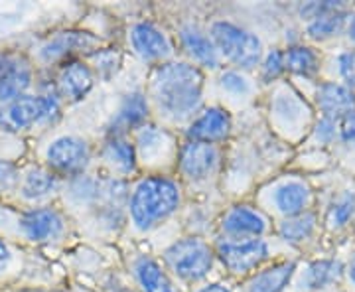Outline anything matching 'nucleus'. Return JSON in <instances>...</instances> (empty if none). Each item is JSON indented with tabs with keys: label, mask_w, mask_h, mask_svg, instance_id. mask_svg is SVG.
Instances as JSON below:
<instances>
[{
	"label": "nucleus",
	"mask_w": 355,
	"mask_h": 292,
	"mask_svg": "<svg viewBox=\"0 0 355 292\" xmlns=\"http://www.w3.org/2000/svg\"><path fill=\"white\" fill-rule=\"evenodd\" d=\"M203 76L190 64H168L160 67L154 81V97L166 113L188 117L202 101Z\"/></svg>",
	"instance_id": "1"
},
{
	"label": "nucleus",
	"mask_w": 355,
	"mask_h": 292,
	"mask_svg": "<svg viewBox=\"0 0 355 292\" xmlns=\"http://www.w3.org/2000/svg\"><path fill=\"white\" fill-rule=\"evenodd\" d=\"M180 203V190L172 180L154 176L137 186L130 202V216L139 229H150L170 216Z\"/></svg>",
	"instance_id": "2"
},
{
	"label": "nucleus",
	"mask_w": 355,
	"mask_h": 292,
	"mask_svg": "<svg viewBox=\"0 0 355 292\" xmlns=\"http://www.w3.org/2000/svg\"><path fill=\"white\" fill-rule=\"evenodd\" d=\"M211 38L217 50L241 67H253L263 55L261 40L231 22H216L211 26Z\"/></svg>",
	"instance_id": "3"
},
{
	"label": "nucleus",
	"mask_w": 355,
	"mask_h": 292,
	"mask_svg": "<svg viewBox=\"0 0 355 292\" xmlns=\"http://www.w3.org/2000/svg\"><path fill=\"white\" fill-rule=\"evenodd\" d=\"M166 261L178 277L198 280L205 277L214 263L211 249L198 237H186L176 241L166 251Z\"/></svg>",
	"instance_id": "4"
},
{
	"label": "nucleus",
	"mask_w": 355,
	"mask_h": 292,
	"mask_svg": "<svg viewBox=\"0 0 355 292\" xmlns=\"http://www.w3.org/2000/svg\"><path fill=\"white\" fill-rule=\"evenodd\" d=\"M89 162V148L76 137L53 140L48 148V164L60 174H81Z\"/></svg>",
	"instance_id": "5"
},
{
	"label": "nucleus",
	"mask_w": 355,
	"mask_h": 292,
	"mask_svg": "<svg viewBox=\"0 0 355 292\" xmlns=\"http://www.w3.org/2000/svg\"><path fill=\"white\" fill-rule=\"evenodd\" d=\"M219 257L223 265L233 273H247L259 267L268 257V245L263 239L251 241H225L219 245Z\"/></svg>",
	"instance_id": "6"
},
{
	"label": "nucleus",
	"mask_w": 355,
	"mask_h": 292,
	"mask_svg": "<svg viewBox=\"0 0 355 292\" xmlns=\"http://www.w3.org/2000/svg\"><path fill=\"white\" fill-rule=\"evenodd\" d=\"M316 105L324 119L340 121L355 113V93L340 81H322L316 87Z\"/></svg>",
	"instance_id": "7"
},
{
	"label": "nucleus",
	"mask_w": 355,
	"mask_h": 292,
	"mask_svg": "<svg viewBox=\"0 0 355 292\" xmlns=\"http://www.w3.org/2000/svg\"><path fill=\"white\" fill-rule=\"evenodd\" d=\"M216 164L217 151L214 148V144L198 142V140H190L188 144H184L180 154V166L186 176H190L191 180L207 178Z\"/></svg>",
	"instance_id": "8"
},
{
	"label": "nucleus",
	"mask_w": 355,
	"mask_h": 292,
	"mask_svg": "<svg viewBox=\"0 0 355 292\" xmlns=\"http://www.w3.org/2000/svg\"><path fill=\"white\" fill-rule=\"evenodd\" d=\"M42 121V101L40 97L22 95L14 101L6 103L0 109V127L6 130H22Z\"/></svg>",
	"instance_id": "9"
},
{
	"label": "nucleus",
	"mask_w": 355,
	"mask_h": 292,
	"mask_svg": "<svg viewBox=\"0 0 355 292\" xmlns=\"http://www.w3.org/2000/svg\"><path fill=\"white\" fill-rule=\"evenodd\" d=\"M275 203L280 214L286 217L300 216L310 212L312 205V190L304 180H288L280 184L275 191Z\"/></svg>",
	"instance_id": "10"
},
{
	"label": "nucleus",
	"mask_w": 355,
	"mask_h": 292,
	"mask_svg": "<svg viewBox=\"0 0 355 292\" xmlns=\"http://www.w3.org/2000/svg\"><path fill=\"white\" fill-rule=\"evenodd\" d=\"M20 225L32 241H48L62 233L64 219L53 209H32L22 217Z\"/></svg>",
	"instance_id": "11"
},
{
	"label": "nucleus",
	"mask_w": 355,
	"mask_h": 292,
	"mask_svg": "<svg viewBox=\"0 0 355 292\" xmlns=\"http://www.w3.org/2000/svg\"><path fill=\"white\" fill-rule=\"evenodd\" d=\"M229 128H231V117L227 111L223 109H209L191 123L190 135L191 140H198V142H216L227 137Z\"/></svg>",
	"instance_id": "12"
},
{
	"label": "nucleus",
	"mask_w": 355,
	"mask_h": 292,
	"mask_svg": "<svg viewBox=\"0 0 355 292\" xmlns=\"http://www.w3.org/2000/svg\"><path fill=\"white\" fill-rule=\"evenodd\" d=\"M132 46L144 60H162L170 53V42L164 34L148 22H140L132 28Z\"/></svg>",
	"instance_id": "13"
},
{
	"label": "nucleus",
	"mask_w": 355,
	"mask_h": 292,
	"mask_svg": "<svg viewBox=\"0 0 355 292\" xmlns=\"http://www.w3.org/2000/svg\"><path fill=\"white\" fill-rule=\"evenodd\" d=\"M60 93L69 101H79L93 87V74L83 62H69L60 71Z\"/></svg>",
	"instance_id": "14"
},
{
	"label": "nucleus",
	"mask_w": 355,
	"mask_h": 292,
	"mask_svg": "<svg viewBox=\"0 0 355 292\" xmlns=\"http://www.w3.org/2000/svg\"><path fill=\"white\" fill-rule=\"evenodd\" d=\"M223 229L229 235H237V237H243V235L259 237L266 231V219L257 209H251L247 205H239V207H233L225 216Z\"/></svg>",
	"instance_id": "15"
},
{
	"label": "nucleus",
	"mask_w": 355,
	"mask_h": 292,
	"mask_svg": "<svg viewBox=\"0 0 355 292\" xmlns=\"http://www.w3.org/2000/svg\"><path fill=\"white\" fill-rule=\"evenodd\" d=\"M345 275V265L338 259H320L310 263L304 273L306 291H324Z\"/></svg>",
	"instance_id": "16"
},
{
	"label": "nucleus",
	"mask_w": 355,
	"mask_h": 292,
	"mask_svg": "<svg viewBox=\"0 0 355 292\" xmlns=\"http://www.w3.org/2000/svg\"><path fill=\"white\" fill-rule=\"evenodd\" d=\"M349 16L352 12L347 10V6L342 10H334L324 16H318L314 20L306 22V36L312 42H328V40L336 38L342 32H345Z\"/></svg>",
	"instance_id": "17"
},
{
	"label": "nucleus",
	"mask_w": 355,
	"mask_h": 292,
	"mask_svg": "<svg viewBox=\"0 0 355 292\" xmlns=\"http://www.w3.org/2000/svg\"><path fill=\"white\" fill-rule=\"evenodd\" d=\"M95 44H97V38H93L91 34H85V32H62L42 48V58L48 62L60 60L71 51L93 48Z\"/></svg>",
	"instance_id": "18"
},
{
	"label": "nucleus",
	"mask_w": 355,
	"mask_h": 292,
	"mask_svg": "<svg viewBox=\"0 0 355 292\" xmlns=\"http://www.w3.org/2000/svg\"><path fill=\"white\" fill-rule=\"evenodd\" d=\"M294 273H296L294 261L279 263L253 277V280L249 282V292H282L291 284Z\"/></svg>",
	"instance_id": "19"
},
{
	"label": "nucleus",
	"mask_w": 355,
	"mask_h": 292,
	"mask_svg": "<svg viewBox=\"0 0 355 292\" xmlns=\"http://www.w3.org/2000/svg\"><path fill=\"white\" fill-rule=\"evenodd\" d=\"M30 81H32L30 67L14 60L12 64L0 74V101L10 103L18 97H22V93L28 89Z\"/></svg>",
	"instance_id": "20"
},
{
	"label": "nucleus",
	"mask_w": 355,
	"mask_h": 292,
	"mask_svg": "<svg viewBox=\"0 0 355 292\" xmlns=\"http://www.w3.org/2000/svg\"><path fill=\"white\" fill-rule=\"evenodd\" d=\"M284 60H286V71H292L296 76L314 79L320 74L322 60L318 51L310 46H292L284 51Z\"/></svg>",
	"instance_id": "21"
},
{
	"label": "nucleus",
	"mask_w": 355,
	"mask_h": 292,
	"mask_svg": "<svg viewBox=\"0 0 355 292\" xmlns=\"http://www.w3.org/2000/svg\"><path fill=\"white\" fill-rule=\"evenodd\" d=\"M182 42L186 46V50L190 51V55H193V60H198L200 64L216 67L217 65V51L216 44L207 38L203 32H200L193 26H186L182 28Z\"/></svg>",
	"instance_id": "22"
},
{
	"label": "nucleus",
	"mask_w": 355,
	"mask_h": 292,
	"mask_svg": "<svg viewBox=\"0 0 355 292\" xmlns=\"http://www.w3.org/2000/svg\"><path fill=\"white\" fill-rule=\"evenodd\" d=\"M318 227V217L314 212H306L300 216L286 217L282 223H280L279 233L280 237L286 243L292 245H300V243L312 239V235L316 233Z\"/></svg>",
	"instance_id": "23"
},
{
	"label": "nucleus",
	"mask_w": 355,
	"mask_h": 292,
	"mask_svg": "<svg viewBox=\"0 0 355 292\" xmlns=\"http://www.w3.org/2000/svg\"><path fill=\"white\" fill-rule=\"evenodd\" d=\"M135 270H137L139 282L146 292H176L172 282L162 273V268L158 267L153 259H148V257L139 259Z\"/></svg>",
	"instance_id": "24"
},
{
	"label": "nucleus",
	"mask_w": 355,
	"mask_h": 292,
	"mask_svg": "<svg viewBox=\"0 0 355 292\" xmlns=\"http://www.w3.org/2000/svg\"><path fill=\"white\" fill-rule=\"evenodd\" d=\"M355 219V191L345 190L338 194L331 200L328 214H326V223L331 229L347 227Z\"/></svg>",
	"instance_id": "25"
},
{
	"label": "nucleus",
	"mask_w": 355,
	"mask_h": 292,
	"mask_svg": "<svg viewBox=\"0 0 355 292\" xmlns=\"http://www.w3.org/2000/svg\"><path fill=\"white\" fill-rule=\"evenodd\" d=\"M146 113H148V105L144 101V97L140 93H132L123 103L119 117H116V123L125 128L139 127L140 123L146 119Z\"/></svg>",
	"instance_id": "26"
},
{
	"label": "nucleus",
	"mask_w": 355,
	"mask_h": 292,
	"mask_svg": "<svg viewBox=\"0 0 355 292\" xmlns=\"http://www.w3.org/2000/svg\"><path fill=\"white\" fill-rule=\"evenodd\" d=\"M107 156L109 160L119 166L123 172H132L137 166V153L135 146L123 137H114L107 144Z\"/></svg>",
	"instance_id": "27"
},
{
	"label": "nucleus",
	"mask_w": 355,
	"mask_h": 292,
	"mask_svg": "<svg viewBox=\"0 0 355 292\" xmlns=\"http://www.w3.org/2000/svg\"><path fill=\"white\" fill-rule=\"evenodd\" d=\"M55 188V176L44 170H32L24 180L22 186V194L28 200H36V198H44L48 196L51 190Z\"/></svg>",
	"instance_id": "28"
},
{
	"label": "nucleus",
	"mask_w": 355,
	"mask_h": 292,
	"mask_svg": "<svg viewBox=\"0 0 355 292\" xmlns=\"http://www.w3.org/2000/svg\"><path fill=\"white\" fill-rule=\"evenodd\" d=\"M342 8H345L343 2H331V0H328V2H304V4H300L298 12L302 16V20L310 22L318 16H324V14L334 12V10H342Z\"/></svg>",
	"instance_id": "29"
},
{
	"label": "nucleus",
	"mask_w": 355,
	"mask_h": 292,
	"mask_svg": "<svg viewBox=\"0 0 355 292\" xmlns=\"http://www.w3.org/2000/svg\"><path fill=\"white\" fill-rule=\"evenodd\" d=\"M338 71H340L343 85H347L355 93V48L342 51L338 55Z\"/></svg>",
	"instance_id": "30"
},
{
	"label": "nucleus",
	"mask_w": 355,
	"mask_h": 292,
	"mask_svg": "<svg viewBox=\"0 0 355 292\" xmlns=\"http://www.w3.org/2000/svg\"><path fill=\"white\" fill-rule=\"evenodd\" d=\"M286 71V60H284V51L275 50L270 51L268 55H266L265 65H263V77H265L266 81H272V79H277L282 74Z\"/></svg>",
	"instance_id": "31"
},
{
	"label": "nucleus",
	"mask_w": 355,
	"mask_h": 292,
	"mask_svg": "<svg viewBox=\"0 0 355 292\" xmlns=\"http://www.w3.org/2000/svg\"><path fill=\"white\" fill-rule=\"evenodd\" d=\"M314 139L320 144H331V142H336L338 140V121L320 117V121L316 123V128H314Z\"/></svg>",
	"instance_id": "32"
},
{
	"label": "nucleus",
	"mask_w": 355,
	"mask_h": 292,
	"mask_svg": "<svg viewBox=\"0 0 355 292\" xmlns=\"http://www.w3.org/2000/svg\"><path fill=\"white\" fill-rule=\"evenodd\" d=\"M338 142L345 146H355V113L338 121Z\"/></svg>",
	"instance_id": "33"
},
{
	"label": "nucleus",
	"mask_w": 355,
	"mask_h": 292,
	"mask_svg": "<svg viewBox=\"0 0 355 292\" xmlns=\"http://www.w3.org/2000/svg\"><path fill=\"white\" fill-rule=\"evenodd\" d=\"M221 85L227 91H231V93H245V91L249 89V87H247V81H245L239 74H233V71L223 74V77H221Z\"/></svg>",
	"instance_id": "34"
},
{
	"label": "nucleus",
	"mask_w": 355,
	"mask_h": 292,
	"mask_svg": "<svg viewBox=\"0 0 355 292\" xmlns=\"http://www.w3.org/2000/svg\"><path fill=\"white\" fill-rule=\"evenodd\" d=\"M18 178L16 168L4 160H0V188H12L14 182Z\"/></svg>",
	"instance_id": "35"
},
{
	"label": "nucleus",
	"mask_w": 355,
	"mask_h": 292,
	"mask_svg": "<svg viewBox=\"0 0 355 292\" xmlns=\"http://www.w3.org/2000/svg\"><path fill=\"white\" fill-rule=\"evenodd\" d=\"M8 261H10V253H8V247H6V245H4V241L0 239V270H2V268H6Z\"/></svg>",
	"instance_id": "36"
},
{
	"label": "nucleus",
	"mask_w": 355,
	"mask_h": 292,
	"mask_svg": "<svg viewBox=\"0 0 355 292\" xmlns=\"http://www.w3.org/2000/svg\"><path fill=\"white\" fill-rule=\"evenodd\" d=\"M345 277L349 279V282L355 286V253L352 255V259H349V263L345 265Z\"/></svg>",
	"instance_id": "37"
},
{
	"label": "nucleus",
	"mask_w": 355,
	"mask_h": 292,
	"mask_svg": "<svg viewBox=\"0 0 355 292\" xmlns=\"http://www.w3.org/2000/svg\"><path fill=\"white\" fill-rule=\"evenodd\" d=\"M345 34H347L349 42L355 46V14L349 16V22H347V28H345Z\"/></svg>",
	"instance_id": "38"
},
{
	"label": "nucleus",
	"mask_w": 355,
	"mask_h": 292,
	"mask_svg": "<svg viewBox=\"0 0 355 292\" xmlns=\"http://www.w3.org/2000/svg\"><path fill=\"white\" fill-rule=\"evenodd\" d=\"M12 62H14V60L10 58V55H0V74H2V71H4V69L8 67V65L12 64Z\"/></svg>",
	"instance_id": "39"
},
{
	"label": "nucleus",
	"mask_w": 355,
	"mask_h": 292,
	"mask_svg": "<svg viewBox=\"0 0 355 292\" xmlns=\"http://www.w3.org/2000/svg\"><path fill=\"white\" fill-rule=\"evenodd\" d=\"M200 292H229L225 286H221V284H211V286H207V289H203Z\"/></svg>",
	"instance_id": "40"
}]
</instances>
